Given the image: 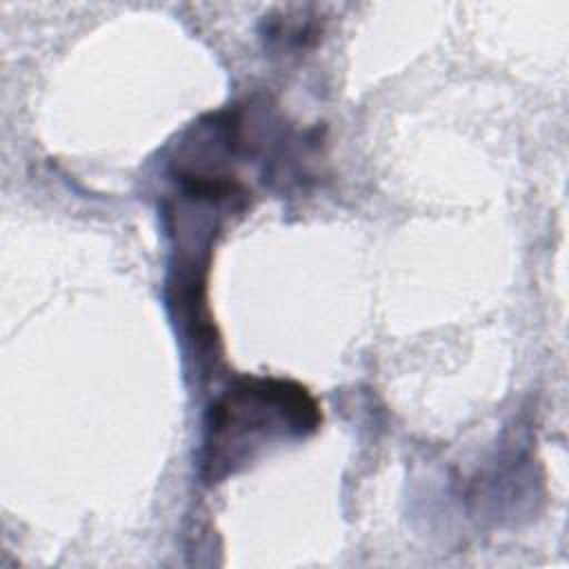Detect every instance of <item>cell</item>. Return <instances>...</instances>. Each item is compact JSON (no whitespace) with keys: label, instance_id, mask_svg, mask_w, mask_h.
<instances>
[{"label":"cell","instance_id":"1","mask_svg":"<svg viewBox=\"0 0 569 569\" xmlns=\"http://www.w3.org/2000/svg\"><path fill=\"white\" fill-rule=\"evenodd\" d=\"M322 413L309 391L282 378H236L209 407L200 473L218 482L251 462L264 445L305 438Z\"/></svg>","mask_w":569,"mask_h":569}]
</instances>
